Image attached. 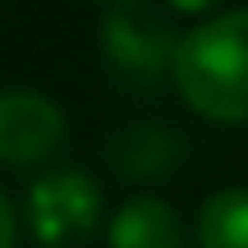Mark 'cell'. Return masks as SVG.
<instances>
[{"mask_svg": "<svg viewBox=\"0 0 248 248\" xmlns=\"http://www.w3.org/2000/svg\"><path fill=\"white\" fill-rule=\"evenodd\" d=\"M170 83L198 120L248 124V5L198 18L175 46Z\"/></svg>", "mask_w": 248, "mask_h": 248, "instance_id": "obj_1", "label": "cell"}, {"mask_svg": "<svg viewBox=\"0 0 248 248\" xmlns=\"http://www.w3.org/2000/svg\"><path fill=\"white\" fill-rule=\"evenodd\" d=\"M23 216H28V234L37 239V248H83L101 230L106 198H101V184L88 170L60 166L28 184Z\"/></svg>", "mask_w": 248, "mask_h": 248, "instance_id": "obj_2", "label": "cell"}, {"mask_svg": "<svg viewBox=\"0 0 248 248\" xmlns=\"http://www.w3.org/2000/svg\"><path fill=\"white\" fill-rule=\"evenodd\" d=\"M179 28L170 14H161L156 5H142V0H129V5L106 9L101 18V51H106V64L120 74V78L147 83L170 78V60H175L179 46Z\"/></svg>", "mask_w": 248, "mask_h": 248, "instance_id": "obj_3", "label": "cell"}, {"mask_svg": "<svg viewBox=\"0 0 248 248\" xmlns=\"http://www.w3.org/2000/svg\"><path fill=\"white\" fill-rule=\"evenodd\" d=\"M69 138L60 101L37 88H5L0 92V166L37 170L55 156Z\"/></svg>", "mask_w": 248, "mask_h": 248, "instance_id": "obj_4", "label": "cell"}, {"mask_svg": "<svg viewBox=\"0 0 248 248\" xmlns=\"http://www.w3.org/2000/svg\"><path fill=\"white\" fill-rule=\"evenodd\" d=\"M106 248H188L184 216L156 193H133L106 216Z\"/></svg>", "mask_w": 248, "mask_h": 248, "instance_id": "obj_5", "label": "cell"}, {"mask_svg": "<svg viewBox=\"0 0 248 248\" xmlns=\"http://www.w3.org/2000/svg\"><path fill=\"white\" fill-rule=\"evenodd\" d=\"M106 156H110V166H115L120 179L147 184V179H161V175H170V170L179 166L184 142H179V133L166 129V124H133V129H124V133L110 138Z\"/></svg>", "mask_w": 248, "mask_h": 248, "instance_id": "obj_6", "label": "cell"}, {"mask_svg": "<svg viewBox=\"0 0 248 248\" xmlns=\"http://www.w3.org/2000/svg\"><path fill=\"white\" fill-rule=\"evenodd\" d=\"M198 248H248V188L230 184L202 198L193 216Z\"/></svg>", "mask_w": 248, "mask_h": 248, "instance_id": "obj_7", "label": "cell"}, {"mask_svg": "<svg viewBox=\"0 0 248 248\" xmlns=\"http://www.w3.org/2000/svg\"><path fill=\"white\" fill-rule=\"evenodd\" d=\"M0 248H18V216L5 188H0Z\"/></svg>", "mask_w": 248, "mask_h": 248, "instance_id": "obj_8", "label": "cell"}, {"mask_svg": "<svg viewBox=\"0 0 248 248\" xmlns=\"http://www.w3.org/2000/svg\"><path fill=\"white\" fill-rule=\"evenodd\" d=\"M170 14H216L221 0H166Z\"/></svg>", "mask_w": 248, "mask_h": 248, "instance_id": "obj_9", "label": "cell"}, {"mask_svg": "<svg viewBox=\"0 0 248 248\" xmlns=\"http://www.w3.org/2000/svg\"><path fill=\"white\" fill-rule=\"evenodd\" d=\"M92 5H106V9H115V5H129V0H92Z\"/></svg>", "mask_w": 248, "mask_h": 248, "instance_id": "obj_10", "label": "cell"}]
</instances>
